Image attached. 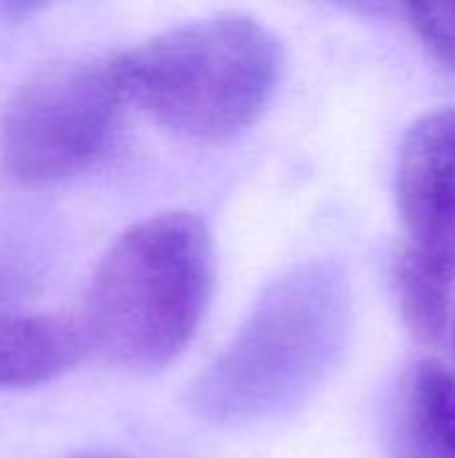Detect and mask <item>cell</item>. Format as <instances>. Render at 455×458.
<instances>
[{"label":"cell","instance_id":"cell-1","mask_svg":"<svg viewBox=\"0 0 455 458\" xmlns=\"http://www.w3.org/2000/svg\"><path fill=\"white\" fill-rule=\"evenodd\" d=\"M354 330V293L335 260L276 276L231 344L190 384V411L215 427L263 424L298 411L338 368Z\"/></svg>","mask_w":455,"mask_h":458},{"label":"cell","instance_id":"cell-2","mask_svg":"<svg viewBox=\"0 0 455 458\" xmlns=\"http://www.w3.org/2000/svg\"><path fill=\"white\" fill-rule=\"evenodd\" d=\"M212 295V239L185 209L126 228L99 260L78 317L86 349L126 370H158L193 338Z\"/></svg>","mask_w":455,"mask_h":458},{"label":"cell","instance_id":"cell-3","mask_svg":"<svg viewBox=\"0 0 455 458\" xmlns=\"http://www.w3.org/2000/svg\"><path fill=\"white\" fill-rule=\"evenodd\" d=\"M279 40L247 13H215L153 35L118 56L126 99L190 140H228L274 97Z\"/></svg>","mask_w":455,"mask_h":458},{"label":"cell","instance_id":"cell-4","mask_svg":"<svg viewBox=\"0 0 455 458\" xmlns=\"http://www.w3.org/2000/svg\"><path fill=\"white\" fill-rule=\"evenodd\" d=\"M118 56H70L29 75L0 121L5 172L46 185L91 166L107 148L121 102Z\"/></svg>","mask_w":455,"mask_h":458},{"label":"cell","instance_id":"cell-5","mask_svg":"<svg viewBox=\"0 0 455 458\" xmlns=\"http://www.w3.org/2000/svg\"><path fill=\"white\" fill-rule=\"evenodd\" d=\"M394 196L408 247L455 258V105L424 113L405 131Z\"/></svg>","mask_w":455,"mask_h":458},{"label":"cell","instance_id":"cell-6","mask_svg":"<svg viewBox=\"0 0 455 458\" xmlns=\"http://www.w3.org/2000/svg\"><path fill=\"white\" fill-rule=\"evenodd\" d=\"M392 458H455V373L434 360L402 370L389 400Z\"/></svg>","mask_w":455,"mask_h":458},{"label":"cell","instance_id":"cell-7","mask_svg":"<svg viewBox=\"0 0 455 458\" xmlns=\"http://www.w3.org/2000/svg\"><path fill=\"white\" fill-rule=\"evenodd\" d=\"M86 354L78 317L8 314L0 319V392L48 384Z\"/></svg>","mask_w":455,"mask_h":458},{"label":"cell","instance_id":"cell-8","mask_svg":"<svg viewBox=\"0 0 455 458\" xmlns=\"http://www.w3.org/2000/svg\"><path fill=\"white\" fill-rule=\"evenodd\" d=\"M453 282L455 258L408 244L400 252L394 263V293L400 314L418 341L437 344L445 335Z\"/></svg>","mask_w":455,"mask_h":458},{"label":"cell","instance_id":"cell-9","mask_svg":"<svg viewBox=\"0 0 455 458\" xmlns=\"http://www.w3.org/2000/svg\"><path fill=\"white\" fill-rule=\"evenodd\" d=\"M48 231L35 217H0V319L16 314L19 303L43 282L48 263Z\"/></svg>","mask_w":455,"mask_h":458},{"label":"cell","instance_id":"cell-10","mask_svg":"<svg viewBox=\"0 0 455 458\" xmlns=\"http://www.w3.org/2000/svg\"><path fill=\"white\" fill-rule=\"evenodd\" d=\"M408 16L434 59L455 72V3H410Z\"/></svg>","mask_w":455,"mask_h":458},{"label":"cell","instance_id":"cell-11","mask_svg":"<svg viewBox=\"0 0 455 458\" xmlns=\"http://www.w3.org/2000/svg\"><path fill=\"white\" fill-rule=\"evenodd\" d=\"M62 458H129L123 454H113V451H91V454H72V456H62Z\"/></svg>","mask_w":455,"mask_h":458},{"label":"cell","instance_id":"cell-12","mask_svg":"<svg viewBox=\"0 0 455 458\" xmlns=\"http://www.w3.org/2000/svg\"><path fill=\"white\" fill-rule=\"evenodd\" d=\"M453 338H455V335H453Z\"/></svg>","mask_w":455,"mask_h":458}]
</instances>
